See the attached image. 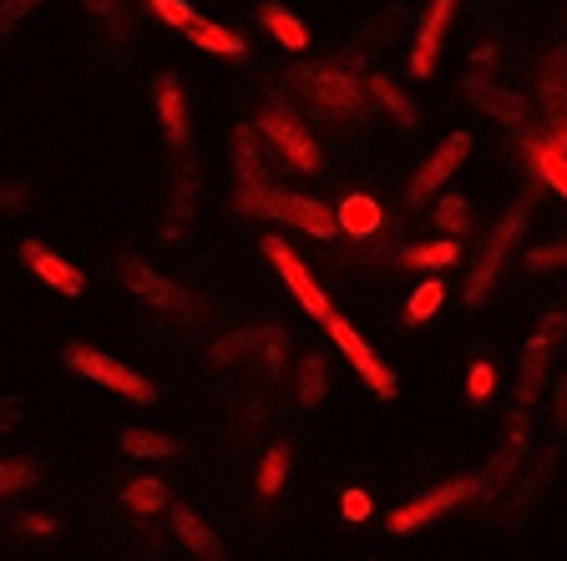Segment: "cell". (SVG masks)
<instances>
[{"label":"cell","instance_id":"cell-45","mask_svg":"<svg viewBox=\"0 0 567 561\" xmlns=\"http://www.w3.org/2000/svg\"><path fill=\"white\" fill-rule=\"evenodd\" d=\"M21 420H25V399L21 395H6V399H0V440H6V435H11Z\"/></svg>","mask_w":567,"mask_h":561},{"label":"cell","instance_id":"cell-23","mask_svg":"<svg viewBox=\"0 0 567 561\" xmlns=\"http://www.w3.org/2000/svg\"><path fill=\"white\" fill-rule=\"evenodd\" d=\"M334 218H340V233L354 238V243H375L380 238V202L365 198V193H350V198L334 208Z\"/></svg>","mask_w":567,"mask_h":561},{"label":"cell","instance_id":"cell-38","mask_svg":"<svg viewBox=\"0 0 567 561\" xmlns=\"http://www.w3.org/2000/svg\"><path fill=\"white\" fill-rule=\"evenodd\" d=\"M557 269H567V238L543 243V248H527V273H557Z\"/></svg>","mask_w":567,"mask_h":561},{"label":"cell","instance_id":"cell-50","mask_svg":"<svg viewBox=\"0 0 567 561\" xmlns=\"http://www.w3.org/2000/svg\"><path fill=\"white\" fill-rule=\"evenodd\" d=\"M563 354H567V344H563Z\"/></svg>","mask_w":567,"mask_h":561},{"label":"cell","instance_id":"cell-46","mask_svg":"<svg viewBox=\"0 0 567 561\" xmlns=\"http://www.w3.org/2000/svg\"><path fill=\"white\" fill-rule=\"evenodd\" d=\"M340 511H344V521H365L375 506H370L365 491H344V496H340Z\"/></svg>","mask_w":567,"mask_h":561},{"label":"cell","instance_id":"cell-21","mask_svg":"<svg viewBox=\"0 0 567 561\" xmlns=\"http://www.w3.org/2000/svg\"><path fill=\"white\" fill-rule=\"evenodd\" d=\"M167 516H173V531H177V541L193 551V557H203V561H224V541L213 537V527L203 521L193 506H167Z\"/></svg>","mask_w":567,"mask_h":561},{"label":"cell","instance_id":"cell-35","mask_svg":"<svg viewBox=\"0 0 567 561\" xmlns=\"http://www.w3.org/2000/svg\"><path fill=\"white\" fill-rule=\"evenodd\" d=\"M284 360H289V329L274 324L269 340H264V350H259V360H254V370H259L264 380H279V374H284Z\"/></svg>","mask_w":567,"mask_h":561},{"label":"cell","instance_id":"cell-20","mask_svg":"<svg viewBox=\"0 0 567 561\" xmlns=\"http://www.w3.org/2000/svg\"><path fill=\"white\" fill-rule=\"evenodd\" d=\"M193 193H198V167H193V153L173 157V208L163 218V238H183L193 218Z\"/></svg>","mask_w":567,"mask_h":561},{"label":"cell","instance_id":"cell-37","mask_svg":"<svg viewBox=\"0 0 567 561\" xmlns=\"http://www.w3.org/2000/svg\"><path fill=\"white\" fill-rule=\"evenodd\" d=\"M35 480H41V466H35V460H0V501L25 491V486H35Z\"/></svg>","mask_w":567,"mask_h":561},{"label":"cell","instance_id":"cell-3","mask_svg":"<svg viewBox=\"0 0 567 561\" xmlns=\"http://www.w3.org/2000/svg\"><path fill=\"white\" fill-rule=\"evenodd\" d=\"M563 344H567V304H557L553 314L537 324V334L527 340V350H522L517 389H512V405L517 409H532L537 399H543V385H547V374H553V360L563 354Z\"/></svg>","mask_w":567,"mask_h":561},{"label":"cell","instance_id":"cell-14","mask_svg":"<svg viewBox=\"0 0 567 561\" xmlns=\"http://www.w3.org/2000/svg\"><path fill=\"white\" fill-rule=\"evenodd\" d=\"M553 470H557V445H547L543 456L532 460V470L522 466V476L512 480V491L502 496V506H496V521H502V527H522V521L537 511L543 491L553 486Z\"/></svg>","mask_w":567,"mask_h":561},{"label":"cell","instance_id":"cell-7","mask_svg":"<svg viewBox=\"0 0 567 561\" xmlns=\"http://www.w3.org/2000/svg\"><path fill=\"white\" fill-rule=\"evenodd\" d=\"M66 370L92 380V385H102V389H117V395L137 399V405H153L157 399L153 380H142V374L127 370L122 360H112V354H102V350H86V344H71L66 350Z\"/></svg>","mask_w":567,"mask_h":561},{"label":"cell","instance_id":"cell-11","mask_svg":"<svg viewBox=\"0 0 567 561\" xmlns=\"http://www.w3.org/2000/svg\"><path fill=\"white\" fill-rule=\"evenodd\" d=\"M324 329H330L334 350H340L344 360H350V370H354V374H360V380H365V385H370V395H380V399H390V395H395V370H390V364L380 360L375 350H370V344H365V334H360V329H354L350 319H340V314H334Z\"/></svg>","mask_w":567,"mask_h":561},{"label":"cell","instance_id":"cell-2","mask_svg":"<svg viewBox=\"0 0 567 561\" xmlns=\"http://www.w3.org/2000/svg\"><path fill=\"white\" fill-rule=\"evenodd\" d=\"M295 86L319 106L330 112L334 122H360L365 117V82L350 61H319V66H299Z\"/></svg>","mask_w":567,"mask_h":561},{"label":"cell","instance_id":"cell-39","mask_svg":"<svg viewBox=\"0 0 567 561\" xmlns=\"http://www.w3.org/2000/svg\"><path fill=\"white\" fill-rule=\"evenodd\" d=\"M82 6L92 15H102L106 31L117 35V41H127V35H132V21H127V11H122V0H82Z\"/></svg>","mask_w":567,"mask_h":561},{"label":"cell","instance_id":"cell-16","mask_svg":"<svg viewBox=\"0 0 567 561\" xmlns=\"http://www.w3.org/2000/svg\"><path fill=\"white\" fill-rule=\"evenodd\" d=\"M405 25H411V11H405L401 0H395V6H385V11H375L365 25H360V35H354V41H350V51H344V61H350L354 71H360L370 56H380V51H385L390 41H401V31H405Z\"/></svg>","mask_w":567,"mask_h":561},{"label":"cell","instance_id":"cell-28","mask_svg":"<svg viewBox=\"0 0 567 561\" xmlns=\"http://www.w3.org/2000/svg\"><path fill=\"white\" fill-rule=\"evenodd\" d=\"M431 222H436V233L461 243V238L472 233V202L461 198V193H441L436 208H431Z\"/></svg>","mask_w":567,"mask_h":561},{"label":"cell","instance_id":"cell-31","mask_svg":"<svg viewBox=\"0 0 567 561\" xmlns=\"http://www.w3.org/2000/svg\"><path fill=\"white\" fill-rule=\"evenodd\" d=\"M259 21L284 51H305L309 46V31H305V21H299L295 11H284V6H264Z\"/></svg>","mask_w":567,"mask_h":561},{"label":"cell","instance_id":"cell-19","mask_svg":"<svg viewBox=\"0 0 567 561\" xmlns=\"http://www.w3.org/2000/svg\"><path fill=\"white\" fill-rule=\"evenodd\" d=\"M153 106H157V122H163V132H167V147H173V157H183V153H188V102H183V86H177V76H157Z\"/></svg>","mask_w":567,"mask_h":561},{"label":"cell","instance_id":"cell-40","mask_svg":"<svg viewBox=\"0 0 567 561\" xmlns=\"http://www.w3.org/2000/svg\"><path fill=\"white\" fill-rule=\"evenodd\" d=\"M466 395H472V405H486V399L496 395V370L492 364H472V374H466Z\"/></svg>","mask_w":567,"mask_h":561},{"label":"cell","instance_id":"cell-42","mask_svg":"<svg viewBox=\"0 0 567 561\" xmlns=\"http://www.w3.org/2000/svg\"><path fill=\"white\" fill-rule=\"evenodd\" d=\"M35 6H41V0H0V35H11Z\"/></svg>","mask_w":567,"mask_h":561},{"label":"cell","instance_id":"cell-12","mask_svg":"<svg viewBox=\"0 0 567 561\" xmlns=\"http://www.w3.org/2000/svg\"><path fill=\"white\" fill-rule=\"evenodd\" d=\"M461 92H466V102H472L476 112H486L492 122H502L512 137H532V106H527V96H517V92H507V86L486 82L482 71H472V76L461 82Z\"/></svg>","mask_w":567,"mask_h":561},{"label":"cell","instance_id":"cell-24","mask_svg":"<svg viewBox=\"0 0 567 561\" xmlns=\"http://www.w3.org/2000/svg\"><path fill=\"white\" fill-rule=\"evenodd\" d=\"M395 263L401 269H421V273H441V269H456L461 263V243H451V238H431V243H411L395 253Z\"/></svg>","mask_w":567,"mask_h":561},{"label":"cell","instance_id":"cell-49","mask_svg":"<svg viewBox=\"0 0 567 561\" xmlns=\"http://www.w3.org/2000/svg\"><path fill=\"white\" fill-rule=\"evenodd\" d=\"M472 61H476V66H492V61H496V46H492V41H482V46L472 51Z\"/></svg>","mask_w":567,"mask_h":561},{"label":"cell","instance_id":"cell-25","mask_svg":"<svg viewBox=\"0 0 567 561\" xmlns=\"http://www.w3.org/2000/svg\"><path fill=\"white\" fill-rule=\"evenodd\" d=\"M365 96L380 106V112H385L390 122H395V127H415V102L395 82H390V76H380V71H375V76H365Z\"/></svg>","mask_w":567,"mask_h":561},{"label":"cell","instance_id":"cell-1","mask_svg":"<svg viewBox=\"0 0 567 561\" xmlns=\"http://www.w3.org/2000/svg\"><path fill=\"white\" fill-rule=\"evenodd\" d=\"M527 218H532V193H522V198L492 222V233H486V243H482V258H476V269L466 273V289H461V299H466L472 309L502 283V273H507L522 233H527Z\"/></svg>","mask_w":567,"mask_h":561},{"label":"cell","instance_id":"cell-29","mask_svg":"<svg viewBox=\"0 0 567 561\" xmlns=\"http://www.w3.org/2000/svg\"><path fill=\"white\" fill-rule=\"evenodd\" d=\"M522 147H527L532 177H537V183H547V187H553V193H563V198H567V157L547 153V147H543V137H537V132H532V137H522Z\"/></svg>","mask_w":567,"mask_h":561},{"label":"cell","instance_id":"cell-44","mask_svg":"<svg viewBox=\"0 0 567 561\" xmlns=\"http://www.w3.org/2000/svg\"><path fill=\"white\" fill-rule=\"evenodd\" d=\"M16 527L31 531V537H56L61 521H56V516H41V511H21V516H16Z\"/></svg>","mask_w":567,"mask_h":561},{"label":"cell","instance_id":"cell-36","mask_svg":"<svg viewBox=\"0 0 567 561\" xmlns=\"http://www.w3.org/2000/svg\"><path fill=\"white\" fill-rule=\"evenodd\" d=\"M289 466H295V450H289V445H274L269 456H264V466H259V491L264 496L279 491L284 476H289Z\"/></svg>","mask_w":567,"mask_h":561},{"label":"cell","instance_id":"cell-30","mask_svg":"<svg viewBox=\"0 0 567 561\" xmlns=\"http://www.w3.org/2000/svg\"><path fill=\"white\" fill-rule=\"evenodd\" d=\"M122 506H127L132 516H157V511H167V506H173V496H167L163 480L137 476V480H127V486H122Z\"/></svg>","mask_w":567,"mask_h":561},{"label":"cell","instance_id":"cell-34","mask_svg":"<svg viewBox=\"0 0 567 561\" xmlns=\"http://www.w3.org/2000/svg\"><path fill=\"white\" fill-rule=\"evenodd\" d=\"M441 304H446V283L441 279L415 283V293L405 299V324H425L431 314H441Z\"/></svg>","mask_w":567,"mask_h":561},{"label":"cell","instance_id":"cell-27","mask_svg":"<svg viewBox=\"0 0 567 561\" xmlns=\"http://www.w3.org/2000/svg\"><path fill=\"white\" fill-rule=\"evenodd\" d=\"M188 41L198 51H213V56H244L248 51V41L238 31H228V25H218V21H203V15H193Z\"/></svg>","mask_w":567,"mask_h":561},{"label":"cell","instance_id":"cell-26","mask_svg":"<svg viewBox=\"0 0 567 561\" xmlns=\"http://www.w3.org/2000/svg\"><path fill=\"white\" fill-rule=\"evenodd\" d=\"M537 92H543L547 117L567 102V46H553L543 61H537Z\"/></svg>","mask_w":567,"mask_h":561},{"label":"cell","instance_id":"cell-8","mask_svg":"<svg viewBox=\"0 0 567 561\" xmlns=\"http://www.w3.org/2000/svg\"><path fill=\"white\" fill-rule=\"evenodd\" d=\"M466 501H482V486H476V476H456V480H446V486H431V491H421L415 501L395 506V511L385 516V527L395 531V537H405V531L425 527V521H436V516L456 511V506H466Z\"/></svg>","mask_w":567,"mask_h":561},{"label":"cell","instance_id":"cell-22","mask_svg":"<svg viewBox=\"0 0 567 561\" xmlns=\"http://www.w3.org/2000/svg\"><path fill=\"white\" fill-rule=\"evenodd\" d=\"M274 324H248V329H234V334H224V340L208 350V364L213 370H224V364H254L264 350V340H269Z\"/></svg>","mask_w":567,"mask_h":561},{"label":"cell","instance_id":"cell-13","mask_svg":"<svg viewBox=\"0 0 567 561\" xmlns=\"http://www.w3.org/2000/svg\"><path fill=\"white\" fill-rule=\"evenodd\" d=\"M234 167H238L234 208L244 212V218H259V202H264V193L274 187V177H269V167H264L259 137H254L248 127H234Z\"/></svg>","mask_w":567,"mask_h":561},{"label":"cell","instance_id":"cell-15","mask_svg":"<svg viewBox=\"0 0 567 561\" xmlns=\"http://www.w3.org/2000/svg\"><path fill=\"white\" fill-rule=\"evenodd\" d=\"M466 153H472V132H451L446 142H441L436 153L425 157L421 167H415L411 187H405V202H425V198H436L441 187L456 177V167L466 163Z\"/></svg>","mask_w":567,"mask_h":561},{"label":"cell","instance_id":"cell-18","mask_svg":"<svg viewBox=\"0 0 567 561\" xmlns=\"http://www.w3.org/2000/svg\"><path fill=\"white\" fill-rule=\"evenodd\" d=\"M21 263L35 273V279L47 283V289H56V293H66V299H76V293L86 289V279H82V269H71L61 253H51V248H41L31 238V243H21Z\"/></svg>","mask_w":567,"mask_h":561},{"label":"cell","instance_id":"cell-43","mask_svg":"<svg viewBox=\"0 0 567 561\" xmlns=\"http://www.w3.org/2000/svg\"><path fill=\"white\" fill-rule=\"evenodd\" d=\"M543 147H547V153H557V157H567V102L553 112V127H547Z\"/></svg>","mask_w":567,"mask_h":561},{"label":"cell","instance_id":"cell-41","mask_svg":"<svg viewBox=\"0 0 567 561\" xmlns=\"http://www.w3.org/2000/svg\"><path fill=\"white\" fill-rule=\"evenodd\" d=\"M147 11H153L157 21L177 25V31H188V25H193V6H188V0H147Z\"/></svg>","mask_w":567,"mask_h":561},{"label":"cell","instance_id":"cell-32","mask_svg":"<svg viewBox=\"0 0 567 561\" xmlns=\"http://www.w3.org/2000/svg\"><path fill=\"white\" fill-rule=\"evenodd\" d=\"M324 389H330V354L324 350H309L305 360H299V405H319L324 399Z\"/></svg>","mask_w":567,"mask_h":561},{"label":"cell","instance_id":"cell-33","mask_svg":"<svg viewBox=\"0 0 567 561\" xmlns=\"http://www.w3.org/2000/svg\"><path fill=\"white\" fill-rule=\"evenodd\" d=\"M122 456H132V460H167V456H177V440H173V435H157V430H122Z\"/></svg>","mask_w":567,"mask_h":561},{"label":"cell","instance_id":"cell-48","mask_svg":"<svg viewBox=\"0 0 567 561\" xmlns=\"http://www.w3.org/2000/svg\"><path fill=\"white\" fill-rule=\"evenodd\" d=\"M553 430H567V370L557 374L553 385Z\"/></svg>","mask_w":567,"mask_h":561},{"label":"cell","instance_id":"cell-47","mask_svg":"<svg viewBox=\"0 0 567 561\" xmlns=\"http://www.w3.org/2000/svg\"><path fill=\"white\" fill-rule=\"evenodd\" d=\"M31 202V187L25 183H0V212H16Z\"/></svg>","mask_w":567,"mask_h":561},{"label":"cell","instance_id":"cell-9","mask_svg":"<svg viewBox=\"0 0 567 561\" xmlns=\"http://www.w3.org/2000/svg\"><path fill=\"white\" fill-rule=\"evenodd\" d=\"M259 132L274 142V153H279L289 167H299V173H324V153H319V142L309 137L305 122H299L289 106H264Z\"/></svg>","mask_w":567,"mask_h":561},{"label":"cell","instance_id":"cell-6","mask_svg":"<svg viewBox=\"0 0 567 561\" xmlns=\"http://www.w3.org/2000/svg\"><path fill=\"white\" fill-rule=\"evenodd\" d=\"M264 258L274 263V273L284 279V289L299 299V309H305L309 319H319V324H330V319H334V304H330V293L319 289V279L309 273L305 258H299L295 248L284 243L279 233H264Z\"/></svg>","mask_w":567,"mask_h":561},{"label":"cell","instance_id":"cell-5","mask_svg":"<svg viewBox=\"0 0 567 561\" xmlns=\"http://www.w3.org/2000/svg\"><path fill=\"white\" fill-rule=\"evenodd\" d=\"M259 218L284 222V228H299V233L319 238V243H324V238H340V218H334V208H324L319 198H305V193H289V187H279V183L264 193Z\"/></svg>","mask_w":567,"mask_h":561},{"label":"cell","instance_id":"cell-10","mask_svg":"<svg viewBox=\"0 0 567 561\" xmlns=\"http://www.w3.org/2000/svg\"><path fill=\"white\" fill-rule=\"evenodd\" d=\"M117 273H122V283H127L137 299H147L153 309H163V314H177V319H188L193 309H198V299H193L183 283H173V279H163V273L153 269V263H142L137 253H122L117 258Z\"/></svg>","mask_w":567,"mask_h":561},{"label":"cell","instance_id":"cell-17","mask_svg":"<svg viewBox=\"0 0 567 561\" xmlns=\"http://www.w3.org/2000/svg\"><path fill=\"white\" fill-rule=\"evenodd\" d=\"M456 6L461 0H431V11H425V21H421V31H415V41H411V76H431L436 71V56H441V41H446V31H451V15H456Z\"/></svg>","mask_w":567,"mask_h":561},{"label":"cell","instance_id":"cell-4","mask_svg":"<svg viewBox=\"0 0 567 561\" xmlns=\"http://www.w3.org/2000/svg\"><path fill=\"white\" fill-rule=\"evenodd\" d=\"M527 440H532V409H507V420H502V445L492 450V460H486V470L476 476V486H482V501H502V496L512 491V480L522 476V466H527Z\"/></svg>","mask_w":567,"mask_h":561}]
</instances>
